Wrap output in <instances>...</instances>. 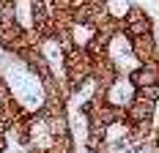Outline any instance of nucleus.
I'll use <instances>...</instances> for the list:
<instances>
[{
  "instance_id": "7",
  "label": "nucleus",
  "mask_w": 159,
  "mask_h": 153,
  "mask_svg": "<svg viewBox=\"0 0 159 153\" xmlns=\"http://www.w3.org/2000/svg\"><path fill=\"white\" fill-rule=\"evenodd\" d=\"M49 3L47 0H28V14H30V28L33 25H47L49 22Z\"/></svg>"
},
{
  "instance_id": "5",
  "label": "nucleus",
  "mask_w": 159,
  "mask_h": 153,
  "mask_svg": "<svg viewBox=\"0 0 159 153\" xmlns=\"http://www.w3.org/2000/svg\"><path fill=\"white\" fill-rule=\"evenodd\" d=\"M129 49H132V60L137 63V66L159 63V38H157V33L132 38V41H129Z\"/></svg>"
},
{
  "instance_id": "1",
  "label": "nucleus",
  "mask_w": 159,
  "mask_h": 153,
  "mask_svg": "<svg viewBox=\"0 0 159 153\" xmlns=\"http://www.w3.org/2000/svg\"><path fill=\"white\" fill-rule=\"evenodd\" d=\"M91 68H93V60H91V55L85 52L82 44H77V46H71L69 52H63L61 76L66 79V88H69L71 98L82 96L85 88H91Z\"/></svg>"
},
{
  "instance_id": "2",
  "label": "nucleus",
  "mask_w": 159,
  "mask_h": 153,
  "mask_svg": "<svg viewBox=\"0 0 159 153\" xmlns=\"http://www.w3.org/2000/svg\"><path fill=\"white\" fill-rule=\"evenodd\" d=\"M157 33V19L154 14L140 6V3H129L121 14V36L132 41V38H140V36H151Z\"/></svg>"
},
{
  "instance_id": "4",
  "label": "nucleus",
  "mask_w": 159,
  "mask_h": 153,
  "mask_svg": "<svg viewBox=\"0 0 159 153\" xmlns=\"http://www.w3.org/2000/svg\"><path fill=\"white\" fill-rule=\"evenodd\" d=\"M159 115V104L145 101L140 96H132V101L126 104V129L129 126H154Z\"/></svg>"
},
{
  "instance_id": "3",
  "label": "nucleus",
  "mask_w": 159,
  "mask_h": 153,
  "mask_svg": "<svg viewBox=\"0 0 159 153\" xmlns=\"http://www.w3.org/2000/svg\"><path fill=\"white\" fill-rule=\"evenodd\" d=\"M124 76L126 74L121 71V66L112 60L110 55H102V58L93 60V68H91V85H93V90L110 96V90L124 79Z\"/></svg>"
},
{
  "instance_id": "6",
  "label": "nucleus",
  "mask_w": 159,
  "mask_h": 153,
  "mask_svg": "<svg viewBox=\"0 0 159 153\" xmlns=\"http://www.w3.org/2000/svg\"><path fill=\"white\" fill-rule=\"evenodd\" d=\"M126 82L134 88V90L157 88V85H159V63H145V66H134V68H129Z\"/></svg>"
},
{
  "instance_id": "8",
  "label": "nucleus",
  "mask_w": 159,
  "mask_h": 153,
  "mask_svg": "<svg viewBox=\"0 0 159 153\" xmlns=\"http://www.w3.org/2000/svg\"><path fill=\"white\" fill-rule=\"evenodd\" d=\"M41 151H44V153H58V151H55V148H52V145H44Z\"/></svg>"
}]
</instances>
